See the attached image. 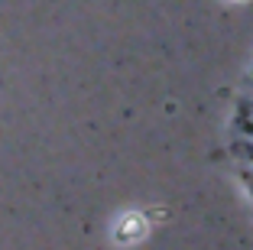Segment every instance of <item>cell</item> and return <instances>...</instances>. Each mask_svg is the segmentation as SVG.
<instances>
[{"label": "cell", "instance_id": "obj_1", "mask_svg": "<svg viewBox=\"0 0 253 250\" xmlns=\"http://www.w3.org/2000/svg\"><path fill=\"white\" fill-rule=\"evenodd\" d=\"M240 153H244V159L253 166V133H247V140L240 143Z\"/></svg>", "mask_w": 253, "mask_h": 250}, {"label": "cell", "instance_id": "obj_2", "mask_svg": "<svg viewBox=\"0 0 253 250\" xmlns=\"http://www.w3.org/2000/svg\"><path fill=\"white\" fill-rule=\"evenodd\" d=\"M247 133H253V127H250V130H247Z\"/></svg>", "mask_w": 253, "mask_h": 250}]
</instances>
